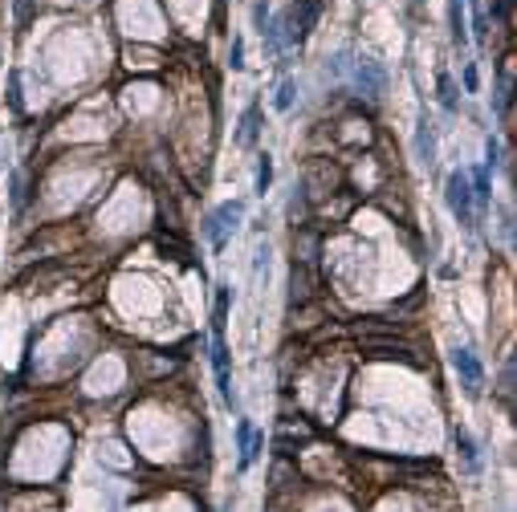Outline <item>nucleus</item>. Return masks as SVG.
Instances as JSON below:
<instances>
[{
  "label": "nucleus",
  "instance_id": "6e6552de",
  "mask_svg": "<svg viewBox=\"0 0 517 512\" xmlns=\"http://www.w3.org/2000/svg\"><path fill=\"white\" fill-rule=\"evenodd\" d=\"M416 155H419V163H428V167H432V159H436V130H432L428 118H419V130H416Z\"/></svg>",
  "mask_w": 517,
  "mask_h": 512
},
{
  "label": "nucleus",
  "instance_id": "dca6fc26",
  "mask_svg": "<svg viewBox=\"0 0 517 512\" xmlns=\"http://www.w3.org/2000/svg\"><path fill=\"white\" fill-rule=\"evenodd\" d=\"M232 70H241V65H244V61H241V57H244V41H241V37H232Z\"/></svg>",
  "mask_w": 517,
  "mask_h": 512
},
{
  "label": "nucleus",
  "instance_id": "ddd939ff",
  "mask_svg": "<svg viewBox=\"0 0 517 512\" xmlns=\"http://www.w3.org/2000/svg\"><path fill=\"white\" fill-rule=\"evenodd\" d=\"M269 183H273V159L261 155V167H257V191H261V196L269 191Z\"/></svg>",
  "mask_w": 517,
  "mask_h": 512
},
{
  "label": "nucleus",
  "instance_id": "1a4fd4ad",
  "mask_svg": "<svg viewBox=\"0 0 517 512\" xmlns=\"http://www.w3.org/2000/svg\"><path fill=\"white\" fill-rule=\"evenodd\" d=\"M229 301H232V289H229V284H216V309H212V329H216V338H224V321H229Z\"/></svg>",
  "mask_w": 517,
  "mask_h": 512
},
{
  "label": "nucleus",
  "instance_id": "7ed1b4c3",
  "mask_svg": "<svg viewBox=\"0 0 517 512\" xmlns=\"http://www.w3.org/2000/svg\"><path fill=\"white\" fill-rule=\"evenodd\" d=\"M452 366H456V374H460L464 395H469V398L481 395V378H485V370H481V362H476V354L469 350V346H456V350H452Z\"/></svg>",
  "mask_w": 517,
  "mask_h": 512
},
{
  "label": "nucleus",
  "instance_id": "423d86ee",
  "mask_svg": "<svg viewBox=\"0 0 517 512\" xmlns=\"http://www.w3.org/2000/svg\"><path fill=\"white\" fill-rule=\"evenodd\" d=\"M236 443H241V471L257 459V431H253V423L249 419H241L236 423Z\"/></svg>",
  "mask_w": 517,
  "mask_h": 512
},
{
  "label": "nucleus",
  "instance_id": "0eeeda50",
  "mask_svg": "<svg viewBox=\"0 0 517 512\" xmlns=\"http://www.w3.org/2000/svg\"><path fill=\"white\" fill-rule=\"evenodd\" d=\"M318 13H322V0H302V9H298V16H293V37L302 41V37H310V28L318 25Z\"/></svg>",
  "mask_w": 517,
  "mask_h": 512
},
{
  "label": "nucleus",
  "instance_id": "39448f33",
  "mask_svg": "<svg viewBox=\"0 0 517 512\" xmlns=\"http://www.w3.org/2000/svg\"><path fill=\"white\" fill-rule=\"evenodd\" d=\"M212 370H216L220 398H224V402H232V378H229V350H224V338L212 341Z\"/></svg>",
  "mask_w": 517,
  "mask_h": 512
},
{
  "label": "nucleus",
  "instance_id": "9d476101",
  "mask_svg": "<svg viewBox=\"0 0 517 512\" xmlns=\"http://www.w3.org/2000/svg\"><path fill=\"white\" fill-rule=\"evenodd\" d=\"M456 452H460V459H464V471H481V455H476V443L464 435V431H456Z\"/></svg>",
  "mask_w": 517,
  "mask_h": 512
},
{
  "label": "nucleus",
  "instance_id": "f03ea898",
  "mask_svg": "<svg viewBox=\"0 0 517 512\" xmlns=\"http://www.w3.org/2000/svg\"><path fill=\"white\" fill-rule=\"evenodd\" d=\"M444 196H448V208L456 215L460 224H473V187H469V171H452L444 183Z\"/></svg>",
  "mask_w": 517,
  "mask_h": 512
},
{
  "label": "nucleus",
  "instance_id": "4468645a",
  "mask_svg": "<svg viewBox=\"0 0 517 512\" xmlns=\"http://www.w3.org/2000/svg\"><path fill=\"white\" fill-rule=\"evenodd\" d=\"M440 102H444V110H456V85L448 73H440Z\"/></svg>",
  "mask_w": 517,
  "mask_h": 512
},
{
  "label": "nucleus",
  "instance_id": "f257e3e1",
  "mask_svg": "<svg viewBox=\"0 0 517 512\" xmlns=\"http://www.w3.org/2000/svg\"><path fill=\"white\" fill-rule=\"evenodd\" d=\"M241 215H244V203H241V199H232V203H220V208L208 215V224H204V236H208V244H212V248H224Z\"/></svg>",
  "mask_w": 517,
  "mask_h": 512
},
{
  "label": "nucleus",
  "instance_id": "f8f14e48",
  "mask_svg": "<svg viewBox=\"0 0 517 512\" xmlns=\"http://www.w3.org/2000/svg\"><path fill=\"white\" fill-rule=\"evenodd\" d=\"M293 98H298V82H293V78H286V82L277 85V98H273V106L281 114L289 110V106H293Z\"/></svg>",
  "mask_w": 517,
  "mask_h": 512
},
{
  "label": "nucleus",
  "instance_id": "9b49d317",
  "mask_svg": "<svg viewBox=\"0 0 517 512\" xmlns=\"http://www.w3.org/2000/svg\"><path fill=\"white\" fill-rule=\"evenodd\" d=\"M257 118H261L257 106H249V110H244V122H241V142H244V146H253V142H257Z\"/></svg>",
  "mask_w": 517,
  "mask_h": 512
},
{
  "label": "nucleus",
  "instance_id": "20e7f679",
  "mask_svg": "<svg viewBox=\"0 0 517 512\" xmlns=\"http://www.w3.org/2000/svg\"><path fill=\"white\" fill-rule=\"evenodd\" d=\"M355 82L367 98H383V90H387V73L383 65L375 61V57H359V65H355Z\"/></svg>",
  "mask_w": 517,
  "mask_h": 512
},
{
  "label": "nucleus",
  "instance_id": "f3484780",
  "mask_svg": "<svg viewBox=\"0 0 517 512\" xmlns=\"http://www.w3.org/2000/svg\"><path fill=\"white\" fill-rule=\"evenodd\" d=\"M464 85H469V90H476V70H473V65L464 70Z\"/></svg>",
  "mask_w": 517,
  "mask_h": 512
},
{
  "label": "nucleus",
  "instance_id": "2eb2a0df",
  "mask_svg": "<svg viewBox=\"0 0 517 512\" xmlns=\"http://www.w3.org/2000/svg\"><path fill=\"white\" fill-rule=\"evenodd\" d=\"M452 37L464 41L469 33H464V0H452Z\"/></svg>",
  "mask_w": 517,
  "mask_h": 512
}]
</instances>
